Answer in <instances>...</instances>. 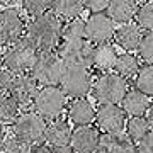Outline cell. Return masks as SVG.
Segmentation results:
<instances>
[{"label": "cell", "instance_id": "obj_1", "mask_svg": "<svg viewBox=\"0 0 153 153\" xmlns=\"http://www.w3.org/2000/svg\"><path fill=\"white\" fill-rule=\"evenodd\" d=\"M61 29L63 19L55 12L48 10L43 16L33 17L29 22H26L24 38L38 51H55L61 41Z\"/></svg>", "mask_w": 153, "mask_h": 153}, {"label": "cell", "instance_id": "obj_2", "mask_svg": "<svg viewBox=\"0 0 153 153\" xmlns=\"http://www.w3.org/2000/svg\"><path fill=\"white\" fill-rule=\"evenodd\" d=\"M34 111L43 117L46 123L60 119L61 114L68 107V97L61 90L60 85H46L38 88V94L34 97Z\"/></svg>", "mask_w": 153, "mask_h": 153}, {"label": "cell", "instance_id": "obj_3", "mask_svg": "<svg viewBox=\"0 0 153 153\" xmlns=\"http://www.w3.org/2000/svg\"><path fill=\"white\" fill-rule=\"evenodd\" d=\"M88 70L90 68H85L82 65L65 63L63 73H61V80H60V87L65 92L66 97L82 99L90 94L94 80Z\"/></svg>", "mask_w": 153, "mask_h": 153}, {"label": "cell", "instance_id": "obj_4", "mask_svg": "<svg viewBox=\"0 0 153 153\" xmlns=\"http://www.w3.org/2000/svg\"><path fill=\"white\" fill-rule=\"evenodd\" d=\"M92 95L100 105L104 104H119L124 94L128 92V83L117 73L105 71L99 75L92 82Z\"/></svg>", "mask_w": 153, "mask_h": 153}, {"label": "cell", "instance_id": "obj_5", "mask_svg": "<svg viewBox=\"0 0 153 153\" xmlns=\"http://www.w3.org/2000/svg\"><path fill=\"white\" fill-rule=\"evenodd\" d=\"M63 60H61L56 51H39L38 58L31 68V75L38 82V85H60L61 73H63Z\"/></svg>", "mask_w": 153, "mask_h": 153}, {"label": "cell", "instance_id": "obj_6", "mask_svg": "<svg viewBox=\"0 0 153 153\" xmlns=\"http://www.w3.org/2000/svg\"><path fill=\"white\" fill-rule=\"evenodd\" d=\"M48 123L36 112V111L26 109L21 111V114L16 117V121L10 126V133L21 138L27 145H36V143L44 141V131H46Z\"/></svg>", "mask_w": 153, "mask_h": 153}, {"label": "cell", "instance_id": "obj_7", "mask_svg": "<svg viewBox=\"0 0 153 153\" xmlns=\"http://www.w3.org/2000/svg\"><path fill=\"white\" fill-rule=\"evenodd\" d=\"M38 49L29 43L26 38L19 39L17 43L7 46L4 51V68L12 75L31 71L34 61L38 58Z\"/></svg>", "mask_w": 153, "mask_h": 153}, {"label": "cell", "instance_id": "obj_8", "mask_svg": "<svg viewBox=\"0 0 153 153\" xmlns=\"http://www.w3.org/2000/svg\"><path fill=\"white\" fill-rule=\"evenodd\" d=\"M26 21L17 7L0 9V46H10L24 38Z\"/></svg>", "mask_w": 153, "mask_h": 153}, {"label": "cell", "instance_id": "obj_9", "mask_svg": "<svg viewBox=\"0 0 153 153\" xmlns=\"http://www.w3.org/2000/svg\"><path fill=\"white\" fill-rule=\"evenodd\" d=\"M63 63H73V65H82L85 68H92V53L94 44L88 43L87 39L80 41H63L55 49Z\"/></svg>", "mask_w": 153, "mask_h": 153}, {"label": "cell", "instance_id": "obj_10", "mask_svg": "<svg viewBox=\"0 0 153 153\" xmlns=\"http://www.w3.org/2000/svg\"><path fill=\"white\" fill-rule=\"evenodd\" d=\"M114 22L104 12H90L85 19V39L92 44L109 43L114 38Z\"/></svg>", "mask_w": 153, "mask_h": 153}, {"label": "cell", "instance_id": "obj_11", "mask_svg": "<svg viewBox=\"0 0 153 153\" xmlns=\"http://www.w3.org/2000/svg\"><path fill=\"white\" fill-rule=\"evenodd\" d=\"M9 94L17 100L21 109H27L29 105H33L34 97L38 94V82L33 78V75L29 71L12 75Z\"/></svg>", "mask_w": 153, "mask_h": 153}, {"label": "cell", "instance_id": "obj_12", "mask_svg": "<svg viewBox=\"0 0 153 153\" xmlns=\"http://www.w3.org/2000/svg\"><path fill=\"white\" fill-rule=\"evenodd\" d=\"M126 121L124 111L117 104H104L95 109V123L102 133H123Z\"/></svg>", "mask_w": 153, "mask_h": 153}, {"label": "cell", "instance_id": "obj_13", "mask_svg": "<svg viewBox=\"0 0 153 153\" xmlns=\"http://www.w3.org/2000/svg\"><path fill=\"white\" fill-rule=\"evenodd\" d=\"M100 134L102 133L97 126H76L71 131L70 148L76 153H95Z\"/></svg>", "mask_w": 153, "mask_h": 153}, {"label": "cell", "instance_id": "obj_14", "mask_svg": "<svg viewBox=\"0 0 153 153\" xmlns=\"http://www.w3.org/2000/svg\"><path fill=\"white\" fill-rule=\"evenodd\" d=\"M95 153H136V143L123 133H102Z\"/></svg>", "mask_w": 153, "mask_h": 153}, {"label": "cell", "instance_id": "obj_15", "mask_svg": "<svg viewBox=\"0 0 153 153\" xmlns=\"http://www.w3.org/2000/svg\"><path fill=\"white\" fill-rule=\"evenodd\" d=\"M66 112L70 123L75 126H88L95 121V107L85 97L73 99L66 107Z\"/></svg>", "mask_w": 153, "mask_h": 153}, {"label": "cell", "instance_id": "obj_16", "mask_svg": "<svg viewBox=\"0 0 153 153\" xmlns=\"http://www.w3.org/2000/svg\"><path fill=\"white\" fill-rule=\"evenodd\" d=\"M143 33L136 22H128L121 24L119 27L114 31V41L121 49H124L126 53L136 51L140 43H141Z\"/></svg>", "mask_w": 153, "mask_h": 153}, {"label": "cell", "instance_id": "obj_17", "mask_svg": "<svg viewBox=\"0 0 153 153\" xmlns=\"http://www.w3.org/2000/svg\"><path fill=\"white\" fill-rule=\"evenodd\" d=\"M71 126L65 119H55L48 123L46 131H44V143L49 145L51 148L56 146H70V138H71Z\"/></svg>", "mask_w": 153, "mask_h": 153}, {"label": "cell", "instance_id": "obj_18", "mask_svg": "<svg viewBox=\"0 0 153 153\" xmlns=\"http://www.w3.org/2000/svg\"><path fill=\"white\" fill-rule=\"evenodd\" d=\"M136 0H109L105 7V14L114 24H128L136 16Z\"/></svg>", "mask_w": 153, "mask_h": 153}, {"label": "cell", "instance_id": "obj_19", "mask_svg": "<svg viewBox=\"0 0 153 153\" xmlns=\"http://www.w3.org/2000/svg\"><path fill=\"white\" fill-rule=\"evenodd\" d=\"M148 107H150V99L138 88L128 90L121 100V109L124 111L126 116L134 117V116H145Z\"/></svg>", "mask_w": 153, "mask_h": 153}, {"label": "cell", "instance_id": "obj_20", "mask_svg": "<svg viewBox=\"0 0 153 153\" xmlns=\"http://www.w3.org/2000/svg\"><path fill=\"white\" fill-rule=\"evenodd\" d=\"M117 60V51L112 44L102 43V44H94V53H92V68L100 71H111L116 65Z\"/></svg>", "mask_w": 153, "mask_h": 153}, {"label": "cell", "instance_id": "obj_21", "mask_svg": "<svg viewBox=\"0 0 153 153\" xmlns=\"http://www.w3.org/2000/svg\"><path fill=\"white\" fill-rule=\"evenodd\" d=\"M83 9V0H49V10L55 12L63 21L78 17Z\"/></svg>", "mask_w": 153, "mask_h": 153}, {"label": "cell", "instance_id": "obj_22", "mask_svg": "<svg viewBox=\"0 0 153 153\" xmlns=\"http://www.w3.org/2000/svg\"><path fill=\"white\" fill-rule=\"evenodd\" d=\"M112 70L117 73L123 78H134L140 71V63H138V58L133 53H121L117 55V60H116V65Z\"/></svg>", "mask_w": 153, "mask_h": 153}, {"label": "cell", "instance_id": "obj_23", "mask_svg": "<svg viewBox=\"0 0 153 153\" xmlns=\"http://www.w3.org/2000/svg\"><path fill=\"white\" fill-rule=\"evenodd\" d=\"M150 131H152V129H150V124H148V121H146L145 116H134V117H129V119L126 121L124 133L128 134V138L134 143L143 140Z\"/></svg>", "mask_w": 153, "mask_h": 153}, {"label": "cell", "instance_id": "obj_24", "mask_svg": "<svg viewBox=\"0 0 153 153\" xmlns=\"http://www.w3.org/2000/svg\"><path fill=\"white\" fill-rule=\"evenodd\" d=\"M21 105L10 94L0 95V123L2 124H12L16 117L21 114Z\"/></svg>", "mask_w": 153, "mask_h": 153}, {"label": "cell", "instance_id": "obj_25", "mask_svg": "<svg viewBox=\"0 0 153 153\" xmlns=\"http://www.w3.org/2000/svg\"><path fill=\"white\" fill-rule=\"evenodd\" d=\"M61 39L63 41H80L85 39V19L82 17H73L63 22L61 29Z\"/></svg>", "mask_w": 153, "mask_h": 153}, {"label": "cell", "instance_id": "obj_26", "mask_svg": "<svg viewBox=\"0 0 153 153\" xmlns=\"http://www.w3.org/2000/svg\"><path fill=\"white\" fill-rule=\"evenodd\" d=\"M136 78V88L140 92H143L145 95H153V65H145L143 68H140Z\"/></svg>", "mask_w": 153, "mask_h": 153}, {"label": "cell", "instance_id": "obj_27", "mask_svg": "<svg viewBox=\"0 0 153 153\" xmlns=\"http://www.w3.org/2000/svg\"><path fill=\"white\" fill-rule=\"evenodd\" d=\"M134 19H136V24L140 26V29L153 33V0L138 5Z\"/></svg>", "mask_w": 153, "mask_h": 153}, {"label": "cell", "instance_id": "obj_28", "mask_svg": "<svg viewBox=\"0 0 153 153\" xmlns=\"http://www.w3.org/2000/svg\"><path fill=\"white\" fill-rule=\"evenodd\" d=\"M29 148H31V145L22 141L21 138L12 134L10 131H7L4 141L0 143V153H27Z\"/></svg>", "mask_w": 153, "mask_h": 153}, {"label": "cell", "instance_id": "obj_29", "mask_svg": "<svg viewBox=\"0 0 153 153\" xmlns=\"http://www.w3.org/2000/svg\"><path fill=\"white\" fill-rule=\"evenodd\" d=\"M21 7L26 16L33 19L49 10V0H21Z\"/></svg>", "mask_w": 153, "mask_h": 153}, {"label": "cell", "instance_id": "obj_30", "mask_svg": "<svg viewBox=\"0 0 153 153\" xmlns=\"http://www.w3.org/2000/svg\"><path fill=\"white\" fill-rule=\"evenodd\" d=\"M138 51H140V56L143 58V61L146 65H153V33L143 34Z\"/></svg>", "mask_w": 153, "mask_h": 153}, {"label": "cell", "instance_id": "obj_31", "mask_svg": "<svg viewBox=\"0 0 153 153\" xmlns=\"http://www.w3.org/2000/svg\"><path fill=\"white\" fill-rule=\"evenodd\" d=\"M136 153H153V131L136 143Z\"/></svg>", "mask_w": 153, "mask_h": 153}, {"label": "cell", "instance_id": "obj_32", "mask_svg": "<svg viewBox=\"0 0 153 153\" xmlns=\"http://www.w3.org/2000/svg\"><path fill=\"white\" fill-rule=\"evenodd\" d=\"M10 80H12V73L2 66V68H0V95H4V94H9Z\"/></svg>", "mask_w": 153, "mask_h": 153}, {"label": "cell", "instance_id": "obj_33", "mask_svg": "<svg viewBox=\"0 0 153 153\" xmlns=\"http://www.w3.org/2000/svg\"><path fill=\"white\" fill-rule=\"evenodd\" d=\"M109 4V0H83V7L90 12H102Z\"/></svg>", "mask_w": 153, "mask_h": 153}, {"label": "cell", "instance_id": "obj_34", "mask_svg": "<svg viewBox=\"0 0 153 153\" xmlns=\"http://www.w3.org/2000/svg\"><path fill=\"white\" fill-rule=\"evenodd\" d=\"M27 153H51V146L46 145V143H36V145H31Z\"/></svg>", "mask_w": 153, "mask_h": 153}, {"label": "cell", "instance_id": "obj_35", "mask_svg": "<svg viewBox=\"0 0 153 153\" xmlns=\"http://www.w3.org/2000/svg\"><path fill=\"white\" fill-rule=\"evenodd\" d=\"M146 121H148V124H150V129L153 131V102H150V107L146 111Z\"/></svg>", "mask_w": 153, "mask_h": 153}, {"label": "cell", "instance_id": "obj_36", "mask_svg": "<svg viewBox=\"0 0 153 153\" xmlns=\"http://www.w3.org/2000/svg\"><path fill=\"white\" fill-rule=\"evenodd\" d=\"M51 153H73L70 146H56V148H51Z\"/></svg>", "mask_w": 153, "mask_h": 153}, {"label": "cell", "instance_id": "obj_37", "mask_svg": "<svg viewBox=\"0 0 153 153\" xmlns=\"http://www.w3.org/2000/svg\"><path fill=\"white\" fill-rule=\"evenodd\" d=\"M5 134H7L5 124H2V123H0V143L4 141V138H5Z\"/></svg>", "mask_w": 153, "mask_h": 153}, {"label": "cell", "instance_id": "obj_38", "mask_svg": "<svg viewBox=\"0 0 153 153\" xmlns=\"http://www.w3.org/2000/svg\"><path fill=\"white\" fill-rule=\"evenodd\" d=\"M4 66V49H2V46H0V68Z\"/></svg>", "mask_w": 153, "mask_h": 153}, {"label": "cell", "instance_id": "obj_39", "mask_svg": "<svg viewBox=\"0 0 153 153\" xmlns=\"http://www.w3.org/2000/svg\"><path fill=\"white\" fill-rule=\"evenodd\" d=\"M7 2H9V0H0V9H4V7L7 5Z\"/></svg>", "mask_w": 153, "mask_h": 153}, {"label": "cell", "instance_id": "obj_40", "mask_svg": "<svg viewBox=\"0 0 153 153\" xmlns=\"http://www.w3.org/2000/svg\"><path fill=\"white\" fill-rule=\"evenodd\" d=\"M146 2H150V0H136L138 5H141V4H146Z\"/></svg>", "mask_w": 153, "mask_h": 153}, {"label": "cell", "instance_id": "obj_41", "mask_svg": "<svg viewBox=\"0 0 153 153\" xmlns=\"http://www.w3.org/2000/svg\"><path fill=\"white\" fill-rule=\"evenodd\" d=\"M73 153H76V152H73Z\"/></svg>", "mask_w": 153, "mask_h": 153}]
</instances>
